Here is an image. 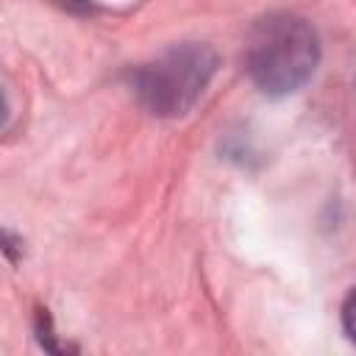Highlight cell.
Masks as SVG:
<instances>
[{"mask_svg": "<svg viewBox=\"0 0 356 356\" xmlns=\"http://www.w3.org/2000/svg\"><path fill=\"white\" fill-rule=\"evenodd\" d=\"M50 3L64 8V11H70V14H81V17L95 11V0H50Z\"/></svg>", "mask_w": 356, "mask_h": 356, "instance_id": "5", "label": "cell"}, {"mask_svg": "<svg viewBox=\"0 0 356 356\" xmlns=\"http://www.w3.org/2000/svg\"><path fill=\"white\" fill-rule=\"evenodd\" d=\"M320 64V39L309 19L298 14L261 17L245 44V70L267 97L298 92Z\"/></svg>", "mask_w": 356, "mask_h": 356, "instance_id": "1", "label": "cell"}, {"mask_svg": "<svg viewBox=\"0 0 356 356\" xmlns=\"http://www.w3.org/2000/svg\"><path fill=\"white\" fill-rule=\"evenodd\" d=\"M342 328H345L348 339L356 345V284L350 286V292L342 303Z\"/></svg>", "mask_w": 356, "mask_h": 356, "instance_id": "3", "label": "cell"}, {"mask_svg": "<svg viewBox=\"0 0 356 356\" xmlns=\"http://www.w3.org/2000/svg\"><path fill=\"white\" fill-rule=\"evenodd\" d=\"M36 334H39V342H42L47 350H61V345L53 339V328H50V314H47V309H39V312H36Z\"/></svg>", "mask_w": 356, "mask_h": 356, "instance_id": "4", "label": "cell"}, {"mask_svg": "<svg viewBox=\"0 0 356 356\" xmlns=\"http://www.w3.org/2000/svg\"><path fill=\"white\" fill-rule=\"evenodd\" d=\"M220 56L200 42L172 44L131 72V92L156 117H184L214 78Z\"/></svg>", "mask_w": 356, "mask_h": 356, "instance_id": "2", "label": "cell"}]
</instances>
